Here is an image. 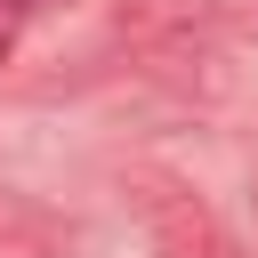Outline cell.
<instances>
[{
    "mask_svg": "<svg viewBox=\"0 0 258 258\" xmlns=\"http://www.w3.org/2000/svg\"><path fill=\"white\" fill-rule=\"evenodd\" d=\"M24 16H32V0H0V64H8L16 40H24Z\"/></svg>",
    "mask_w": 258,
    "mask_h": 258,
    "instance_id": "cell-2",
    "label": "cell"
},
{
    "mask_svg": "<svg viewBox=\"0 0 258 258\" xmlns=\"http://www.w3.org/2000/svg\"><path fill=\"white\" fill-rule=\"evenodd\" d=\"M137 210H145V226H153L161 258H234V242L218 234V218L202 210V194H194L185 177L145 169V177H137Z\"/></svg>",
    "mask_w": 258,
    "mask_h": 258,
    "instance_id": "cell-1",
    "label": "cell"
}]
</instances>
